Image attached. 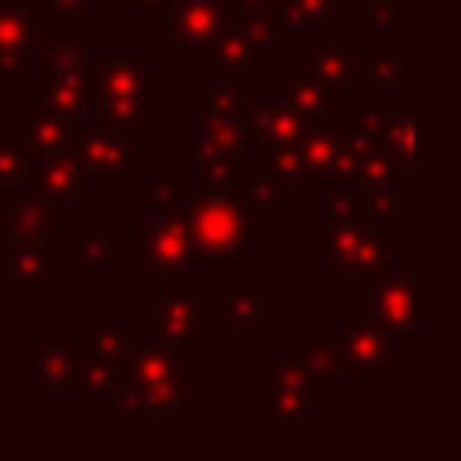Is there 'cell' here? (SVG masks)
I'll list each match as a JSON object with an SVG mask.
<instances>
[{"label": "cell", "mask_w": 461, "mask_h": 461, "mask_svg": "<svg viewBox=\"0 0 461 461\" xmlns=\"http://www.w3.org/2000/svg\"><path fill=\"white\" fill-rule=\"evenodd\" d=\"M194 353L151 328L130 331V382L112 400L115 429H176L194 411Z\"/></svg>", "instance_id": "6da1fadb"}, {"label": "cell", "mask_w": 461, "mask_h": 461, "mask_svg": "<svg viewBox=\"0 0 461 461\" xmlns=\"http://www.w3.org/2000/svg\"><path fill=\"white\" fill-rule=\"evenodd\" d=\"M180 209L187 212L198 263L238 267L252 249L263 245V212L241 191L198 187L187 180Z\"/></svg>", "instance_id": "7a4b0ae2"}, {"label": "cell", "mask_w": 461, "mask_h": 461, "mask_svg": "<svg viewBox=\"0 0 461 461\" xmlns=\"http://www.w3.org/2000/svg\"><path fill=\"white\" fill-rule=\"evenodd\" d=\"M306 259L328 281H360L393 263V220L324 223L306 238Z\"/></svg>", "instance_id": "3957f363"}, {"label": "cell", "mask_w": 461, "mask_h": 461, "mask_svg": "<svg viewBox=\"0 0 461 461\" xmlns=\"http://www.w3.org/2000/svg\"><path fill=\"white\" fill-rule=\"evenodd\" d=\"M357 310L382 328H389L407 349L421 346V310H425V267L421 263H385L371 277L357 281Z\"/></svg>", "instance_id": "277c9868"}, {"label": "cell", "mask_w": 461, "mask_h": 461, "mask_svg": "<svg viewBox=\"0 0 461 461\" xmlns=\"http://www.w3.org/2000/svg\"><path fill=\"white\" fill-rule=\"evenodd\" d=\"M328 407V396L306 375L299 346H281L274 360L259 364V425L263 429H306L313 414Z\"/></svg>", "instance_id": "5b68a950"}, {"label": "cell", "mask_w": 461, "mask_h": 461, "mask_svg": "<svg viewBox=\"0 0 461 461\" xmlns=\"http://www.w3.org/2000/svg\"><path fill=\"white\" fill-rule=\"evenodd\" d=\"M126 256L133 267H144V277L151 285H166V281L194 285L198 252L187 212L176 209L169 216H144V227L133 230L126 241Z\"/></svg>", "instance_id": "8992f818"}, {"label": "cell", "mask_w": 461, "mask_h": 461, "mask_svg": "<svg viewBox=\"0 0 461 461\" xmlns=\"http://www.w3.org/2000/svg\"><path fill=\"white\" fill-rule=\"evenodd\" d=\"M212 317H220V295H198L194 285L166 281L144 299V328L191 349L212 342Z\"/></svg>", "instance_id": "52a82bcc"}, {"label": "cell", "mask_w": 461, "mask_h": 461, "mask_svg": "<svg viewBox=\"0 0 461 461\" xmlns=\"http://www.w3.org/2000/svg\"><path fill=\"white\" fill-rule=\"evenodd\" d=\"M335 335H339V357L346 378H393L396 364H403L411 353L389 328L364 317L360 310L342 313Z\"/></svg>", "instance_id": "ba28073f"}, {"label": "cell", "mask_w": 461, "mask_h": 461, "mask_svg": "<svg viewBox=\"0 0 461 461\" xmlns=\"http://www.w3.org/2000/svg\"><path fill=\"white\" fill-rule=\"evenodd\" d=\"M321 83H328L342 101L360 97V32H328L324 25L310 29V47L292 54Z\"/></svg>", "instance_id": "9c48e42d"}, {"label": "cell", "mask_w": 461, "mask_h": 461, "mask_svg": "<svg viewBox=\"0 0 461 461\" xmlns=\"http://www.w3.org/2000/svg\"><path fill=\"white\" fill-rule=\"evenodd\" d=\"M79 162L97 184H126L133 169L148 166V133L144 130H86L79 140Z\"/></svg>", "instance_id": "30bf717a"}, {"label": "cell", "mask_w": 461, "mask_h": 461, "mask_svg": "<svg viewBox=\"0 0 461 461\" xmlns=\"http://www.w3.org/2000/svg\"><path fill=\"white\" fill-rule=\"evenodd\" d=\"M227 22V0H173L158 18L166 54H209Z\"/></svg>", "instance_id": "8fae6325"}, {"label": "cell", "mask_w": 461, "mask_h": 461, "mask_svg": "<svg viewBox=\"0 0 461 461\" xmlns=\"http://www.w3.org/2000/svg\"><path fill=\"white\" fill-rule=\"evenodd\" d=\"M65 227V216L29 184L14 194L4 198V216H0V241L4 249H47L50 238Z\"/></svg>", "instance_id": "7c38bea8"}, {"label": "cell", "mask_w": 461, "mask_h": 461, "mask_svg": "<svg viewBox=\"0 0 461 461\" xmlns=\"http://www.w3.org/2000/svg\"><path fill=\"white\" fill-rule=\"evenodd\" d=\"M101 97H137L162 104V68L144 50H101L94 61Z\"/></svg>", "instance_id": "4fadbf2b"}, {"label": "cell", "mask_w": 461, "mask_h": 461, "mask_svg": "<svg viewBox=\"0 0 461 461\" xmlns=\"http://www.w3.org/2000/svg\"><path fill=\"white\" fill-rule=\"evenodd\" d=\"M32 187L68 220L79 216L83 205L97 194V180L86 176L79 151H58V155H43L32 158Z\"/></svg>", "instance_id": "5bb4252c"}, {"label": "cell", "mask_w": 461, "mask_h": 461, "mask_svg": "<svg viewBox=\"0 0 461 461\" xmlns=\"http://www.w3.org/2000/svg\"><path fill=\"white\" fill-rule=\"evenodd\" d=\"M274 97L292 104L295 112H303L310 122H331V126L349 122L346 101L328 83H321L306 65H299L295 58L274 72Z\"/></svg>", "instance_id": "9a60e30c"}, {"label": "cell", "mask_w": 461, "mask_h": 461, "mask_svg": "<svg viewBox=\"0 0 461 461\" xmlns=\"http://www.w3.org/2000/svg\"><path fill=\"white\" fill-rule=\"evenodd\" d=\"M29 108H43V112H58V115H72L83 119L90 126L101 90L94 83V72H65V76H40L29 79Z\"/></svg>", "instance_id": "2e32d148"}, {"label": "cell", "mask_w": 461, "mask_h": 461, "mask_svg": "<svg viewBox=\"0 0 461 461\" xmlns=\"http://www.w3.org/2000/svg\"><path fill=\"white\" fill-rule=\"evenodd\" d=\"M375 140L407 169L421 166L425 151H421V101L407 97L396 101L389 94H378V130Z\"/></svg>", "instance_id": "e0dca14e"}, {"label": "cell", "mask_w": 461, "mask_h": 461, "mask_svg": "<svg viewBox=\"0 0 461 461\" xmlns=\"http://www.w3.org/2000/svg\"><path fill=\"white\" fill-rule=\"evenodd\" d=\"M11 130H14V137L25 144V151H29L32 158H43V155H58V151H76L90 126H86L83 119H72V115L29 108L25 115L14 119Z\"/></svg>", "instance_id": "ac0fdd59"}, {"label": "cell", "mask_w": 461, "mask_h": 461, "mask_svg": "<svg viewBox=\"0 0 461 461\" xmlns=\"http://www.w3.org/2000/svg\"><path fill=\"white\" fill-rule=\"evenodd\" d=\"M29 360H32V375H29V393L32 396H54V393L68 396L76 360H79V346H65L61 328H47V342L32 346Z\"/></svg>", "instance_id": "d6986e66"}, {"label": "cell", "mask_w": 461, "mask_h": 461, "mask_svg": "<svg viewBox=\"0 0 461 461\" xmlns=\"http://www.w3.org/2000/svg\"><path fill=\"white\" fill-rule=\"evenodd\" d=\"M245 130H249V140H252V151L259 155L263 148H270V144H285V140H299L313 122L303 115V112H295L292 104H285V101H245Z\"/></svg>", "instance_id": "ffe728a7"}, {"label": "cell", "mask_w": 461, "mask_h": 461, "mask_svg": "<svg viewBox=\"0 0 461 461\" xmlns=\"http://www.w3.org/2000/svg\"><path fill=\"white\" fill-rule=\"evenodd\" d=\"M209 76L223 83H238V86H252L263 76V54L241 36L234 22H223L220 40L209 50Z\"/></svg>", "instance_id": "44dd1931"}, {"label": "cell", "mask_w": 461, "mask_h": 461, "mask_svg": "<svg viewBox=\"0 0 461 461\" xmlns=\"http://www.w3.org/2000/svg\"><path fill=\"white\" fill-rule=\"evenodd\" d=\"M101 47L97 32H50L40 47V61L32 79L40 76H65V72H94Z\"/></svg>", "instance_id": "7402d4cb"}, {"label": "cell", "mask_w": 461, "mask_h": 461, "mask_svg": "<svg viewBox=\"0 0 461 461\" xmlns=\"http://www.w3.org/2000/svg\"><path fill=\"white\" fill-rule=\"evenodd\" d=\"M130 382V364L112 360L90 346L79 342V360H76V375L68 385V396H104L115 400Z\"/></svg>", "instance_id": "603a6c76"}, {"label": "cell", "mask_w": 461, "mask_h": 461, "mask_svg": "<svg viewBox=\"0 0 461 461\" xmlns=\"http://www.w3.org/2000/svg\"><path fill=\"white\" fill-rule=\"evenodd\" d=\"M274 313H277V299L270 292H263V285L256 277L227 281V288L220 295V317L227 324H234V328H259Z\"/></svg>", "instance_id": "cb8c5ba5"}, {"label": "cell", "mask_w": 461, "mask_h": 461, "mask_svg": "<svg viewBox=\"0 0 461 461\" xmlns=\"http://www.w3.org/2000/svg\"><path fill=\"white\" fill-rule=\"evenodd\" d=\"M306 375L313 378V385L331 400L342 393L346 375H342V357H339V335L335 328H313L306 335V346H299Z\"/></svg>", "instance_id": "d4e9b609"}, {"label": "cell", "mask_w": 461, "mask_h": 461, "mask_svg": "<svg viewBox=\"0 0 461 461\" xmlns=\"http://www.w3.org/2000/svg\"><path fill=\"white\" fill-rule=\"evenodd\" d=\"M295 191V180L281 176L277 169H270L263 158L256 162H245V173H241V194L259 209V212H274L281 202H288Z\"/></svg>", "instance_id": "484cf974"}, {"label": "cell", "mask_w": 461, "mask_h": 461, "mask_svg": "<svg viewBox=\"0 0 461 461\" xmlns=\"http://www.w3.org/2000/svg\"><path fill=\"white\" fill-rule=\"evenodd\" d=\"M162 104L155 101H137V97H101L97 112L90 119V130H144L148 119H158Z\"/></svg>", "instance_id": "4316f807"}, {"label": "cell", "mask_w": 461, "mask_h": 461, "mask_svg": "<svg viewBox=\"0 0 461 461\" xmlns=\"http://www.w3.org/2000/svg\"><path fill=\"white\" fill-rule=\"evenodd\" d=\"M180 169L173 166H144V216H169L184 202Z\"/></svg>", "instance_id": "83f0119b"}, {"label": "cell", "mask_w": 461, "mask_h": 461, "mask_svg": "<svg viewBox=\"0 0 461 461\" xmlns=\"http://www.w3.org/2000/svg\"><path fill=\"white\" fill-rule=\"evenodd\" d=\"M277 25L285 36L310 32L313 25H328L342 14V0H274Z\"/></svg>", "instance_id": "f1b7e54d"}, {"label": "cell", "mask_w": 461, "mask_h": 461, "mask_svg": "<svg viewBox=\"0 0 461 461\" xmlns=\"http://www.w3.org/2000/svg\"><path fill=\"white\" fill-rule=\"evenodd\" d=\"M130 331L133 328H130L126 313H97V321L79 331V342L112 357V360L130 364Z\"/></svg>", "instance_id": "f546056e"}, {"label": "cell", "mask_w": 461, "mask_h": 461, "mask_svg": "<svg viewBox=\"0 0 461 461\" xmlns=\"http://www.w3.org/2000/svg\"><path fill=\"white\" fill-rule=\"evenodd\" d=\"M47 36H50V22L43 14H36L32 7L0 0V47L43 43Z\"/></svg>", "instance_id": "4dcf8cb0"}, {"label": "cell", "mask_w": 461, "mask_h": 461, "mask_svg": "<svg viewBox=\"0 0 461 461\" xmlns=\"http://www.w3.org/2000/svg\"><path fill=\"white\" fill-rule=\"evenodd\" d=\"M407 54L403 50H360V86H375L389 94L393 86L407 83Z\"/></svg>", "instance_id": "1f68e13d"}, {"label": "cell", "mask_w": 461, "mask_h": 461, "mask_svg": "<svg viewBox=\"0 0 461 461\" xmlns=\"http://www.w3.org/2000/svg\"><path fill=\"white\" fill-rule=\"evenodd\" d=\"M245 94L238 90V83H223V79H205V83H194L191 90V108L194 115H245Z\"/></svg>", "instance_id": "d6a6232c"}, {"label": "cell", "mask_w": 461, "mask_h": 461, "mask_svg": "<svg viewBox=\"0 0 461 461\" xmlns=\"http://www.w3.org/2000/svg\"><path fill=\"white\" fill-rule=\"evenodd\" d=\"M241 173H245V151L223 148L220 155L194 166L187 180H194L198 187H216V191H241Z\"/></svg>", "instance_id": "836d02e7"}, {"label": "cell", "mask_w": 461, "mask_h": 461, "mask_svg": "<svg viewBox=\"0 0 461 461\" xmlns=\"http://www.w3.org/2000/svg\"><path fill=\"white\" fill-rule=\"evenodd\" d=\"M407 4L403 0H364L357 7V32L360 36H371V32H393V36H403L407 32Z\"/></svg>", "instance_id": "e575fe53"}, {"label": "cell", "mask_w": 461, "mask_h": 461, "mask_svg": "<svg viewBox=\"0 0 461 461\" xmlns=\"http://www.w3.org/2000/svg\"><path fill=\"white\" fill-rule=\"evenodd\" d=\"M29 184H32V155L14 137V130L0 133V191L14 194V191H22Z\"/></svg>", "instance_id": "d590c367"}, {"label": "cell", "mask_w": 461, "mask_h": 461, "mask_svg": "<svg viewBox=\"0 0 461 461\" xmlns=\"http://www.w3.org/2000/svg\"><path fill=\"white\" fill-rule=\"evenodd\" d=\"M227 22H234V25L241 29V36H245L259 54H270V50H274V43L285 36V32H281V25H277V11H274V4H263V7L241 11V14H234V18H227Z\"/></svg>", "instance_id": "8d00e7d4"}, {"label": "cell", "mask_w": 461, "mask_h": 461, "mask_svg": "<svg viewBox=\"0 0 461 461\" xmlns=\"http://www.w3.org/2000/svg\"><path fill=\"white\" fill-rule=\"evenodd\" d=\"M79 267H76V274H79V281H97V274H101V267H108V263H115V249H112V238L108 234H101V230H83L79 234Z\"/></svg>", "instance_id": "74e56055"}, {"label": "cell", "mask_w": 461, "mask_h": 461, "mask_svg": "<svg viewBox=\"0 0 461 461\" xmlns=\"http://www.w3.org/2000/svg\"><path fill=\"white\" fill-rule=\"evenodd\" d=\"M259 158L270 166V169H277L281 176H288V180H313V173H310V162H306V151H303V144L299 140H285V144H270V148H263L259 151Z\"/></svg>", "instance_id": "f35d334b"}, {"label": "cell", "mask_w": 461, "mask_h": 461, "mask_svg": "<svg viewBox=\"0 0 461 461\" xmlns=\"http://www.w3.org/2000/svg\"><path fill=\"white\" fill-rule=\"evenodd\" d=\"M198 130L209 133L212 140H220L223 148H234V151H252V140H249V130H245V119L238 115H194Z\"/></svg>", "instance_id": "ab89813d"}, {"label": "cell", "mask_w": 461, "mask_h": 461, "mask_svg": "<svg viewBox=\"0 0 461 461\" xmlns=\"http://www.w3.org/2000/svg\"><path fill=\"white\" fill-rule=\"evenodd\" d=\"M220 151H223V144L212 140L209 133H202L198 126L176 133V169H180V173H191L194 166H202L205 158H212V155H220Z\"/></svg>", "instance_id": "60d3db41"}, {"label": "cell", "mask_w": 461, "mask_h": 461, "mask_svg": "<svg viewBox=\"0 0 461 461\" xmlns=\"http://www.w3.org/2000/svg\"><path fill=\"white\" fill-rule=\"evenodd\" d=\"M43 43H25V47H0V83H29L40 61Z\"/></svg>", "instance_id": "b9f144b4"}, {"label": "cell", "mask_w": 461, "mask_h": 461, "mask_svg": "<svg viewBox=\"0 0 461 461\" xmlns=\"http://www.w3.org/2000/svg\"><path fill=\"white\" fill-rule=\"evenodd\" d=\"M29 4H43L47 14L65 18V22H94L97 18V0H29Z\"/></svg>", "instance_id": "7bdbcfd3"}, {"label": "cell", "mask_w": 461, "mask_h": 461, "mask_svg": "<svg viewBox=\"0 0 461 461\" xmlns=\"http://www.w3.org/2000/svg\"><path fill=\"white\" fill-rule=\"evenodd\" d=\"M169 4H173V0H130V4H126V14H130L133 22H148V18H162Z\"/></svg>", "instance_id": "ee69618b"}, {"label": "cell", "mask_w": 461, "mask_h": 461, "mask_svg": "<svg viewBox=\"0 0 461 461\" xmlns=\"http://www.w3.org/2000/svg\"><path fill=\"white\" fill-rule=\"evenodd\" d=\"M263 4H274V0H227V18H234L241 11H252V7H263Z\"/></svg>", "instance_id": "f6af8a7d"}, {"label": "cell", "mask_w": 461, "mask_h": 461, "mask_svg": "<svg viewBox=\"0 0 461 461\" xmlns=\"http://www.w3.org/2000/svg\"><path fill=\"white\" fill-rule=\"evenodd\" d=\"M4 259H7V249H4V241H0V281H4Z\"/></svg>", "instance_id": "bcb514c9"}, {"label": "cell", "mask_w": 461, "mask_h": 461, "mask_svg": "<svg viewBox=\"0 0 461 461\" xmlns=\"http://www.w3.org/2000/svg\"><path fill=\"white\" fill-rule=\"evenodd\" d=\"M4 198H7V194H4V191H0V216H4Z\"/></svg>", "instance_id": "7dc6e473"}]
</instances>
